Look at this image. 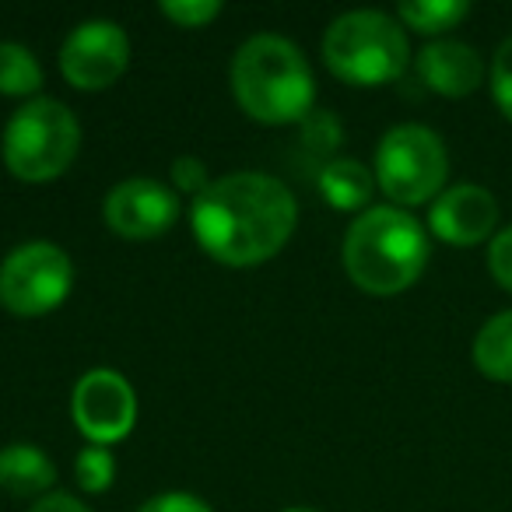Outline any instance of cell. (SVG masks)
I'll use <instances>...</instances> for the list:
<instances>
[{
    "label": "cell",
    "mask_w": 512,
    "mask_h": 512,
    "mask_svg": "<svg viewBox=\"0 0 512 512\" xmlns=\"http://www.w3.org/2000/svg\"><path fill=\"white\" fill-rule=\"evenodd\" d=\"M232 95L256 123L288 127L313 113L316 78L306 53L285 36H249L232 57Z\"/></svg>",
    "instance_id": "obj_3"
},
{
    "label": "cell",
    "mask_w": 512,
    "mask_h": 512,
    "mask_svg": "<svg viewBox=\"0 0 512 512\" xmlns=\"http://www.w3.org/2000/svg\"><path fill=\"white\" fill-rule=\"evenodd\" d=\"M376 186L393 207L432 204L449 179V151L442 137L425 123H397L376 148Z\"/></svg>",
    "instance_id": "obj_6"
},
{
    "label": "cell",
    "mask_w": 512,
    "mask_h": 512,
    "mask_svg": "<svg viewBox=\"0 0 512 512\" xmlns=\"http://www.w3.org/2000/svg\"><path fill=\"white\" fill-rule=\"evenodd\" d=\"M74 481L81 484V491L88 495H102L113 488L116 481V456L106 446H85L74 456Z\"/></svg>",
    "instance_id": "obj_18"
},
{
    "label": "cell",
    "mask_w": 512,
    "mask_h": 512,
    "mask_svg": "<svg viewBox=\"0 0 512 512\" xmlns=\"http://www.w3.org/2000/svg\"><path fill=\"white\" fill-rule=\"evenodd\" d=\"M428 232L449 246H481L498 232V200L477 183L446 186L428 207Z\"/></svg>",
    "instance_id": "obj_11"
},
{
    "label": "cell",
    "mask_w": 512,
    "mask_h": 512,
    "mask_svg": "<svg viewBox=\"0 0 512 512\" xmlns=\"http://www.w3.org/2000/svg\"><path fill=\"white\" fill-rule=\"evenodd\" d=\"M179 193L162 179L134 176L116 183L102 200V221L123 239H158L179 221Z\"/></svg>",
    "instance_id": "obj_10"
},
{
    "label": "cell",
    "mask_w": 512,
    "mask_h": 512,
    "mask_svg": "<svg viewBox=\"0 0 512 512\" xmlns=\"http://www.w3.org/2000/svg\"><path fill=\"white\" fill-rule=\"evenodd\" d=\"M29 512H92V509L78 495H71V491H50L39 502H32Z\"/></svg>",
    "instance_id": "obj_25"
},
{
    "label": "cell",
    "mask_w": 512,
    "mask_h": 512,
    "mask_svg": "<svg viewBox=\"0 0 512 512\" xmlns=\"http://www.w3.org/2000/svg\"><path fill=\"white\" fill-rule=\"evenodd\" d=\"M74 288V260L64 246L32 239L0 260V306L22 320L57 313Z\"/></svg>",
    "instance_id": "obj_7"
},
{
    "label": "cell",
    "mask_w": 512,
    "mask_h": 512,
    "mask_svg": "<svg viewBox=\"0 0 512 512\" xmlns=\"http://www.w3.org/2000/svg\"><path fill=\"white\" fill-rule=\"evenodd\" d=\"M137 512H214V509L200 495H190V491H162V495H151Z\"/></svg>",
    "instance_id": "obj_24"
},
{
    "label": "cell",
    "mask_w": 512,
    "mask_h": 512,
    "mask_svg": "<svg viewBox=\"0 0 512 512\" xmlns=\"http://www.w3.org/2000/svg\"><path fill=\"white\" fill-rule=\"evenodd\" d=\"M474 365L495 383H512V309L495 313L474 337Z\"/></svg>",
    "instance_id": "obj_15"
},
{
    "label": "cell",
    "mask_w": 512,
    "mask_h": 512,
    "mask_svg": "<svg viewBox=\"0 0 512 512\" xmlns=\"http://www.w3.org/2000/svg\"><path fill=\"white\" fill-rule=\"evenodd\" d=\"M46 74L39 57L22 43H0V95L8 99H36Z\"/></svg>",
    "instance_id": "obj_16"
},
{
    "label": "cell",
    "mask_w": 512,
    "mask_h": 512,
    "mask_svg": "<svg viewBox=\"0 0 512 512\" xmlns=\"http://www.w3.org/2000/svg\"><path fill=\"white\" fill-rule=\"evenodd\" d=\"M488 85H491V99H495L498 113L512 123V36L502 39V46H498L495 57H491Z\"/></svg>",
    "instance_id": "obj_20"
},
{
    "label": "cell",
    "mask_w": 512,
    "mask_h": 512,
    "mask_svg": "<svg viewBox=\"0 0 512 512\" xmlns=\"http://www.w3.org/2000/svg\"><path fill=\"white\" fill-rule=\"evenodd\" d=\"M323 64L344 85H390L411 64V39L404 25L386 11H344L323 32Z\"/></svg>",
    "instance_id": "obj_4"
},
{
    "label": "cell",
    "mask_w": 512,
    "mask_h": 512,
    "mask_svg": "<svg viewBox=\"0 0 512 512\" xmlns=\"http://www.w3.org/2000/svg\"><path fill=\"white\" fill-rule=\"evenodd\" d=\"M299 127H302V141H306L313 151H320V155H330V151L344 141L341 120H337L334 113H327V109H313Z\"/></svg>",
    "instance_id": "obj_21"
},
{
    "label": "cell",
    "mask_w": 512,
    "mask_h": 512,
    "mask_svg": "<svg viewBox=\"0 0 512 512\" xmlns=\"http://www.w3.org/2000/svg\"><path fill=\"white\" fill-rule=\"evenodd\" d=\"M299 225V200L267 172H228L190 207L197 246L225 267L267 264L288 246Z\"/></svg>",
    "instance_id": "obj_1"
},
{
    "label": "cell",
    "mask_w": 512,
    "mask_h": 512,
    "mask_svg": "<svg viewBox=\"0 0 512 512\" xmlns=\"http://www.w3.org/2000/svg\"><path fill=\"white\" fill-rule=\"evenodd\" d=\"M316 186L334 211H369V200L376 193V172L358 158H330L323 162Z\"/></svg>",
    "instance_id": "obj_14"
},
{
    "label": "cell",
    "mask_w": 512,
    "mask_h": 512,
    "mask_svg": "<svg viewBox=\"0 0 512 512\" xmlns=\"http://www.w3.org/2000/svg\"><path fill=\"white\" fill-rule=\"evenodd\" d=\"M57 484V463L36 442H11L0 449V488L11 498H43Z\"/></svg>",
    "instance_id": "obj_13"
},
{
    "label": "cell",
    "mask_w": 512,
    "mask_h": 512,
    "mask_svg": "<svg viewBox=\"0 0 512 512\" xmlns=\"http://www.w3.org/2000/svg\"><path fill=\"white\" fill-rule=\"evenodd\" d=\"M428 228L411 211L379 204L362 211L344 235V271L351 285L369 295H400L428 267Z\"/></svg>",
    "instance_id": "obj_2"
},
{
    "label": "cell",
    "mask_w": 512,
    "mask_h": 512,
    "mask_svg": "<svg viewBox=\"0 0 512 512\" xmlns=\"http://www.w3.org/2000/svg\"><path fill=\"white\" fill-rule=\"evenodd\" d=\"M158 11L179 29H204L221 15V4L218 0H162Z\"/></svg>",
    "instance_id": "obj_19"
},
{
    "label": "cell",
    "mask_w": 512,
    "mask_h": 512,
    "mask_svg": "<svg viewBox=\"0 0 512 512\" xmlns=\"http://www.w3.org/2000/svg\"><path fill=\"white\" fill-rule=\"evenodd\" d=\"M414 67L421 85L442 99H467L484 85V74H488L481 53L460 39H432L428 46H421Z\"/></svg>",
    "instance_id": "obj_12"
},
{
    "label": "cell",
    "mask_w": 512,
    "mask_h": 512,
    "mask_svg": "<svg viewBox=\"0 0 512 512\" xmlns=\"http://www.w3.org/2000/svg\"><path fill=\"white\" fill-rule=\"evenodd\" d=\"M130 36L120 22L92 18L81 22L60 46V74L78 92H106L127 74Z\"/></svg>",
    "instance_id": "obj_9"
},
{
    "label": "cell",
    "mask_w": 512,
    "mask_h": 512,
    "mask_svg": "<svg viewBox=\"0 0 512 512\" xmlns=\"http://www.w3.org/2000/svg\"><path fill=\"white\" fill-rule=\"evenodd\" d=\"M81 151V123L60 99H29L0 134L4 169L22 183H53Z\"/></svg>",
    "instance_id": "obj_5"
},
{
    "label": "cell",
    "mask_w": 512,
    "mask_h": 512,
    "mask_svg": "<svg viewBox=\"0 0 512 512\" xmlns=\"http://www.w3.org/2000/svg\"><path fill=\"white\" fill-rule=\"evenodd\" d=\"M488 271L498 281V288L512 295V225L495 232V239L488 242Z\"/></svg>",
    "instance_id": "obj_23"
},
{
    "label": "cell",
    "mask_w": 512,
    "mask_h": 512,
    "mask_svg": "<svg viewBox=\"0 0 512 512\" xmlns=\"http://www.w3.org/2000/svg\"><path fill=\"white\" fill-rule=\"evenodd\" d=\"M169 179H172V190H176L179 197H193V200L214 183V179L207 176V165L193 155H179L169 169Z\"/></svg>",
    "instance_id": "obj_22"
},
{
    "label": "cell",
    "mask_w": 512,
    "mask_h": 512,
    "mask_svg": "<svg viewBox=\"0 0 512 512\" xmlns=\"http://www.w3.org/2000/svg\"><path fill=\"white\" fill-rule=\"evenodd\" d=\"M467 15V0H404L397 8V22L418 36H442V32L456 29Z\"/></svg>",
    "instance_id": "obj_17"
},
{
    "label": "cell",
    "mask_w": 512,
    "mask_h": 512,
    "mask_svg": "<svg viewBox=\"0 0 512 512\" xmlns=\"http://www.w3.org/2000/svg\"><path fill=\"white\" fill-rule=\"evenodd\" d=\"M281 512H316V509H306V505H292V509H281Z\"/></svg>",
    "instance_id": "obj_26"
},
{
    "label": "cell",
    "mask_w": 512,
    "mask_h": 512,
    "mask_svg": "<svg viewBox=\"0 0 512 512\" xmlns=\"http://www.w3.org/2000/svg\"><path fill=\"white\" fill-rule=\"evenodd\" d=\"M74 428L88 446H116L137 425V393L116 369H88L71 393Z\"/></svg>",
    "instance_id": "obj_8"
}]
</instances>
